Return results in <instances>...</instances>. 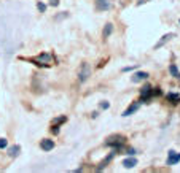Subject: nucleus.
I'll return each instance as SVG.
<instances>
[{"label": "nucleus", "instance_id": "obj_9", "mask_svg": "<svg viewBox=\"0 0 180 173\" xmlns=\"http://www.w3.org/2000/svg\"><path fill=\"white\" fill-rule=\"evenodd\" d=\"M167 100H169L171 103L177 105V103L180 102V94H177V92H169V94H167Z\"/></svg>", "mask_w": 180, "mask_h": 173}, {"label": "nucleus", "instance_id": "obj_15", "mask_svg": "<svg viewBox=\"0 0 180 173\" xmlns=\"http://www.w3.org/2000/svg\"><path fill=\"white\" fill-rule=\"evenodd\" d=\"M7 144H8V141H7V138H0V148H7Z\"/></svg>", "mask_w": 180, "mask_h": 173}, {"label": "nucleus", "instance_id": "obj_13", "mask_svg": "<svg viewBox=\"0 0 180 173\" xmlns=\"http://www.w3.org/2000/svg\"><path fill=\"white\" fill-rule=\"evenodd\" d=\"M67 121V118L65 116H61V118H56L54 121H53V126H59V124H62V122H65Z\"/></svg>", "mask_w": 180, "mask_h": 173}, {"label": "nucleus", "instance_id": "obj_10", "mask_svg": "<svg viewBox=\"0 0 180 173\" xmlns=\"http://www.w3.org/2000/svg\"><path fill=\"white\" fill-rule=\"evenodd\" d=\"M19 151H21V146L19 144H14V146H11L10 149H8V156L10 157H18L19 156Z\"/></svg>", "mask_w": 180, "mask_h": 173}, {"label": "nucleus", "instance_id": "obj_14", "mask_svg": "<svg viewBox=\"0 0 180 173\" xmlns=\"http://www.w3.org/2000/svg\"><path fill=\"white\" fill-rule=\"evenodd\" d=\"M37 8H38L40 13H45V11H46V5H45L43 2H38V3H37Z\"/></svg>", "mask_w": 180, "mask_h": 173}, {"label": "nucleus", "instance_id": "obj_11", "mask_svg": "<svg viewBox=\"0 0 180 173\" xmlns=\"http://www.w3.org/2000/svg\"><path fill=\"white\" fill-rule=\"evenodd\" d=\"M169 71H171V75H172L175 80H180V71H178V68H177L174 64L169 65Z\"/></svg>", "mask_w": 180, "mask_h": 173}, {"label": "nucleus", "instance_id": "obj_8", "mask_svg": "<svg viewBox=\"0 0 180 173\" xmlns=\"http://www.w3.org/2000/svg\"><path fill=\"white\" fill-rule=\"evenodd\" d=\"M136 165H137V159H134V157H127V159L123 160V167L124 168H132Z\"/></svg>", "mask_w": 180, "mask_h": 173}, {"label": "nucleus", "instance_id": "obj_19", "mask_svg": "<svg viewBox=\"0 0 180 173\" xmlns=\"http://www.w3.org/2000/svg\"><path fill=\"white\" fill-rule=\"evenodd\" d=\"M178 22H180V21H178Z\"/></svg>", "mask_w": 180, "mask_h": 173}, {"label": "nucleus", "instance_id": "obj_4", "mask_svg": "<svg viewBox=\"0 0 180 173\" xmlns=\"http://www.w3.org/2000/svg\"><path fill=\"white\" fill-rule=\"evenodd\" d=\"M150 75H148V73L147 71H137V73H134V75H132V83H140V81H145L147 78H148Z\"/></svg>", "mask_w": 180, "mask_h": 173}, {"label": "nucleus", "instance_id": "obj_3", "mask_svg": "<svg viewBox=\"0 0 180 173\" xmlns=\"http://www.w3.org/2000/svg\"><path fill=\"white\" fill-rule=\"evenodd\" d=\"M40 148L43 151H51L54 148V141L53 140H49V138H43L42 141H40Z\"/></svg>", "mask_w": 180, "mask_h": 173}, {"label": "nucleus", "instance_id": "obj_2", "mask_svg": "<svg viewBox=\"0 0 180 173\" xmlns=\"http://www.w3.org/2000/svg\"><path fill=\"white\" fill-rule=\"evenodd\" d=\"M51 59H53V56H51V54L43 53V54H40L38 57L31 59V60H32V62H35V65H48V64L51 62Z\"/></svg>", "mask_w": 180, "mask_h": 173}, {"label": "nucleus", "instance_id": "obj_12", "mask_svg": "<svg viewBox=\"0 0 180 173\" xmlns=\"http://www.w3.org/2000/svg\"><path fill=\"white\" fill-rule=\"evenodd\" d=\"M113 32V24H105V29H104V38H109L110 37V34Z\"/></svg>", "mask_w": 180, "mask_h": 173}, {"label": "nucleus", "instance_id": "obj_18", "mask_svg": "<svg viewBox=\"0 0 180 173\" xmlns=\"http://www.w3.org/2000/svg\"><path fill=\"white\" fill-rule=\"evenodd\" d=\"M51 5H53V7H58V5H59V0H51Z\"/></svg>", "mask_w": 180, "mask_h": 173}, {"label": "nucleus", "instance_id": "obj_1", "mask_svg": "<svg viewBox=\"0 0 180 173\" xmlns=\"http://www.w3.org/2000/svg\"><path fill=\"white\" fill-rule=\"evenodd\" d=\"M89 76H91V67H89V64L85 62V64H82L80 71H78V81L80 83H86Z\"/></svg>", "mask_w": 180, "mask_h": 173}, {"label": "nucleus", "instance_id": "obj_5", "mask_svg": "<svg viewBox=\"0 0 180 173\" xmlns=\"http://www.w3.org/2000/svg\"><path fill=\"white\" fill-rule=\"evenodd\" d=\"M177 162H180V153H175V151H169L167 165H175Z\"/></svg>", "mask_w": 180, "mask_h": 173}, {"label": "nucleus", "instance_id": "obj_7", "mask_svg": "<svg viewBox=\"0 0 180 173\" xmlns=\"http://www.w3.org/2000/svg\"><path fill=\"white\" fill-rule=\"evenodd\" d=\"M172 37H175V34H166V35H163V37H161V40H160V41H158V43L155 45V49L161 48V46H163V45H164L166 41H169V40H171Z\"/></svg>", "mask_w": 180, "mask_h": 173}, {"label": "nucleus", "instance_id": "obj_6", "mask_svg": "<svg viewBox=\"0 0 180 173\" xmlns=\"http://www.w3.org/2000/svg\"><path fill=\"white\" fill-rule=\"evenodd\" d=\"M137 110H139V102H134V103H132L131 107H127V108L124 110L123 116H124V118H127V116H131L132 113H136Z\"/></svg>", "mask_w": 180, "mask_h": 173}, {"label": "nucleus", "instance_id": "obj_17", "mask_svg": "<svg viewBox=\"0 0 180 173\" xmlns=\"http://www.w3.org/2000/svg\"><path fill=\"white\" fill-rule=\"evenodd\" d=\"M134 68H137V65H131V67H124V68H123V71H131V70H134Z\"/></svg>", "mask_w": 180, "mask_h": 173}, {"label": "nucleus", "instance_id": "obj_16", "mask_svg": "<svg viewBox=\"0 0 180 173\" xmlns=\"http://www.w3.org/2000/svg\"><path fill=\"white\" fill-rule=\"evenodd\" d=\"M99 107H100L102 110H109V107H110V103H109V102H102V103H100Z\"/></svg>", "mask_w": 180, "mask_h": 173}]
</instances>
